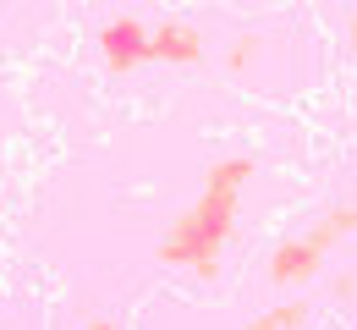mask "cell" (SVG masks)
Returning <instances> with one entry per match:
<instances>
[{
  "label": "cell",
  "instance_id": "obj_1",
  "mask_svg": "<svg viewBox=\"0 0 357 330\" xmlns=\"http://www.w3.org/2000/svg\"><path fill=\"white\" fill-rule=\"evenodd\" d=\"M248 177H253V160H248V154L215 160V165L204 171L198 204L154 242V259H160V264H181V270H192V276H215L225 242L236 232V198L248 188Z\"/></svg>",
  "mask_w": 357,
  "mask_h": 330
},
{
  "label": "cell",
  "instance_id": "obj_2",
  "mask_svg": "<svg viewBox=\"0 0 357 330\" xmlns=\"http://www.w3.org/2000/svg\"><path fill=\"white\" fill-rule=\"evenodd\" d=\"M99 55L110 72H137L149 61V28L137 17H116L105 33H99Z\"/></svg>",
  "mask_w": 357,
  "mask_h": 330
},
{
  "label": "cell",
  "instance_id": "obj_3",
  "mask_svg": "<svg viewBox=\"0 0 357 330\" xmlns=\"http://www.w3.org/2000/svg\"><path fill=\"white\" fill-rule=\"evenodd\" d=\"M324 242H313V237H291V242H280L275 253H269V281L275 286H303L308 276H319V264H324Z\"/></svg>",
  "mask_w": 357,
  "mask_h": 330
},
{
  "label": "cell",
  "instance_id": "obj_4",
  "mask_svg": "<svg viewBox=\"0 0 357 330\" xmlns=\"http://www.w3.org/2000/svg\"><path fill=\"white\" fill-rule=\"evenodd\" d=\"M149 61L192 66V61H204V33H198V28H187V22H165V28H149Z\"/></svg>",
  "mask_w": 357,
  "mask_h": 330
},
{
  "label": "cell",
  "instance_id": "obj_5",
  "mask_svg": "<svg viewBox=\"0 0 357 330\" xmlns=\"http://www.w3.org/2000/svg\"><path fill=\"white\" fill-rule=\"evenodd\" d=\"M347 232H357V204H335V209H324V220H319V226H313L308 237L330 248L335 237H347Z\"/></svg>",
  "mask_w": 357,
  "mask_h": 330
},
{
  "label": "cell",
  "instance_id": "obj_6",
  "mask_svg": "<svg viewBox=\"0 0 357 330\" xmlns=\"http://www.w3.org/2000/svg\"><path fill=\"white\" fill-rule=\"evenodd\" d=\"M303 320H308V303H280V308L259 314L248 330H303Z\"/></svg>",
  "mask_w": 357,
  "mask_h": 330
},
{
  "label": "cell",
  "instance_id": "obj_7",
  "mask_svg": "<svg viewBox=\"0 0 357 330\" xmlns=\"http://www.w3.org/2000/svg\"><path fill=\"white\" fill-rule=\"evenodd\" d=\"M253 45H259V39H236V45L225 50V66H231V72H242V66H248V55H253Z\"/></svg>",
  "mask_w": 357,
  "mask_h": 330
},
{
  "label": "cell",
  "instance_id": "obj_8",
  "mask_svg": "<svg viewBox=\"0 0 357 330\" xmlns=\"http://www.w3.org/2000/svg\"><path fill=\"white\" fill-rule=\"evenodd\" d=\"M83 330H116V320H110V314H89V320H83Z\"/></svg>",
  "mask_w": 357,
  "mask_h": 330
},
{
  "label": "cell",
  "instance_id": "obj_9",
  "mask_svg": "<svg viewBox=\"0 0 357 330\" xmlns=\"http://www.w3.org/2000/svg\"><path fill=\"white\" fill-rule=\"evenodd\" d=\"M347 45H352V55H357V11H352V22H347Z\"/></svg>",
  "mask_w": 357,
  "mask_h": 330
}]
</instances>
